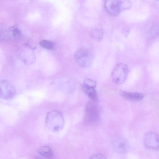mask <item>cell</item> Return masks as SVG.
I'll return each mask as SVG.
<instances>
[{
    "label": "cell",
    "instance_id": "cell-11",
    "mask_svg": "<svg viewBox=\"0 0 159 159\" xmlns=\"http://www.w3.org/2000/svg\"><path fill=\"white\" fill-rule=\"evenodd\" d=\"M38 152L41 156L46 159H52L53 158V152L49 146L42 147L39 149Z\"/></svg>",
    "mask_w": 159,
    "mask_h": 159
},
{
    "label": "cell",
    "instance_id": "cell-12",
    "mask_svg": "<svg viewBox=\"0 0 159 159\" xmlns=\"http://www.w3.org/2000/svg\"><path fill=\"white\" fill-rule=\"evenodd\" d=\"M90 36L93 39L97 41H100L103 37V33L102 30L95 28L91 30L90 32Z\"/></svg>",
    "mask_w": 159,
    "mask_h": 159
},
{
    "label": "cell",
    "instance_id": "cell-5",
    "mask_svg": "<svg viewBox=\"0 0 159 159\" xmlns=\"http://www.w3.org/2000/svg\"><path fill=\"white\" fill-rule=\"evenodd\" d=\"M16 93V88L14 84L11 81L6 79L0 82V97L5 100L12 98Z\"/></svg>",
    "mask_w": 159,
    "mask_h": 159
},
{
    "label": "cell",
    "instance_id": "cell-8",
    "mask_svg": "<svg viewBox=\"0 0 159 159\" xmlns=\"http://www.w3.org/2000/svg\"><path fill=\"white\" fill-rule=\"evenodd\" d=\"M113 147L115 151L119 153H124L129 149V144L127 140L122 138H116L113 141Z\"/></svg>",
    "mask_w": 159,
    "mask_h": 159
},
{
    "label": "cell",
    "instance_id": "cell-7",
    "mask_svg": "<svg viewBox=\"0 0 159 159\" xmlns=\"http://www.w3.org/2000/svg\"><path fill=\"white\" fill-rule=\"evenodd\" d=\"M104 6L107 12L112 16L118 15L122 11L121 0H106Z\"/></svg>",
    "mask_w": 159,
    "mask_h": 159
},
{
    "label": "cell",
    "instance_id": "cell-9",
    "mask_svg": "<svg viewBox=\"0 0 159 159\" xmlns=\"http://www.w3.org/2000/svg\"><path fill=\"white\" fill-rule=\"evenodd\" d=\"M120 93L125 99L132 101H139L142 100L144 97L143 93L139 92H132L120 90Z\"/></svg>",
    "mask_w": 159,
    "mask_h": 159
},
{
    "label": "cell",
    "instance_id": "cell-2",
    "mask_svg": "<svg viewBox=\"0 0 159 159\" xmlns=\"http://www.w3.org/2000/svg\"><path fill=\"white\" fill-rule=\"evenodd\" d=\"M99 119V113L97 106L92 102H88L85 107L84 123L88 125H93L97 123Z\"/></svg>",
    "mask_w": 159,
    "mask_h": 159
},
{
    "label": "cell",
    "instance_id": "cell-14",
    "mask_svg": "<svg viewBox=\"0 0 159 159\" xmlns=\"http://www.w3.org/2000/svg\"><path fill=\"white\" fill-rule=\"evenodd\" d=\"M122 11L130 9L131 7L132 3L129 0H121Z\"/></svg>",
    "mask_w": 159,
    "mask_h": 159
},
{
    "label": "cell",
    "instance_id": "cell-16",
    "mask_svg": "<svg viewBox=\"0 0 159 159\" xmlns=\"http://www.w3.org/2000/svg\"><path fill=\"white\" fill-rule=\"evenodd\" d=\"M89 159H106L105 156L101 153H96L91 156Z\"/></svg>",
    "mask_w": 159,
    "mask_h": 159
},
{
    "label": "cell",
    "instance_id": "cell-3",
    "mask_svg": "<svg viewBox=\"0 0 159 159\" xmlns=\"http://www.w3.org/2000/svg\"><path fill=\"white\" fill-rule=\"evenodd\" d=\"M74 58L78 65L85 68L89 67L93 60L92 52L89 50L85 48L78 50L75 53Z\"/></svg>",
    "mask_w": 159,
    "mask_h": 159
},
{
    "label": "cell",
    "instance_id": "cell-13",
    "mask_svg": "<svg viewBox=\"0 0 159 159\" xmlns=\"http://www.w3.org/2000/svg\"><path fill=\"white\" fill-rule=\"evenodd\" d=\"M39 44L42 47L48 49H53L54 47L52 42L47 40H42L40 42Z\"/></svg>",
    "mask_w": 159,
    "mask_h": 159
},
{
    "label": "cell",
    "instance_id": "cell-1",
    "mask_svg": "<svg viewBox=\"0 0 159 159\" xmlns=\"http://www.w3.org/2000/svg\"><path fill=\"white\" fill-rule=\"evenodd\" d=\"M48 129L51 131L57 132L61 130L64 125V120L61 113L57 110H53L47 114L45 121Z\"/></svg>",
    "mask_w": 159,
    "mask_h": 159
},
{
    "label": "cell",
    "instance_id": "cell-10",
    "mask_svg": "<svg viewBox=\"0 0 159 159\" xmlns=\"http://www.w3.org/2000/svg\"><path fill=\"white\" fill-rule=\"evenodd\" d=\"M81 89L83 92L92 101L94 102L97 101V94L95 88L83 83L81 85Z\"/></svg>",
    "mask_w": 159,
    "mask_h": 159
},
{
    "label": "cell",
    "instance_id": "cell-4",
    "mask_svg": "<svg viewBox=\"0 0 159 159\" xmlns=\"http://www.w3.org/2000/svg\"><path fill=\"white\" fill-rule=\"evenodd\" d=\"M129 73L127 65L124 63H120L114 68L111 74L113 82L117 84L124 83L126 80Z\"/></svg>",
    "mask_w": 159,
    "mask_h": 159
},
{
    "label": "cell",
    "instance_id": "cell-6",
    "mask_svg": "<svg viewBox=\"0 0 159 159\" xmlns=\"http://www.w3.org/2000/svg\"><path fill=\"white\" fill-rule=\"evenodd\" d=\"M144 145L148 149L153 151L159 150V135L153 132L145 134L143 140Z\"/></svg>",
    "mask_w": 159,
    "mask_h": 159
},
{
    "label": "cell",
    "instance_id": "cell-15",
    "mask_svg": "<svg viewBox=\"0 0 159 159\" xmlns=\"http://www.w3.org/2000/svg\"><path fill=\"white\" fill-rule=\"evenodd\" d=\"M83 83L86 85L93 87L96 88L97 83L96 81L90 78L85 79Z\"/></svg>",
    "mask_w": 159,
    "mask_h": 159
}]
</instances>
